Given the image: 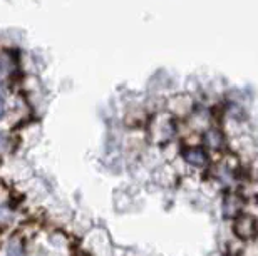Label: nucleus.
Listing matches in <instances>:
<instances>
[{
    "mask_svg": "<svg viewBox=\"0 0 258 256\" xmlns=\"http://www.w3.org/2000/svg\"><path fill=\"white\" fill-rule=\"evenodd\" d=\"M184 157H186V161L193 166H203L206 162V156L201 149H189Z\"/></svg>",
    "mask_w": 258,
    "mask_h": 256,
    "instance_id": "2",
    "label": "nucleus"
},
{
    "mask_svg": "<svg viewBox=\"0 0 258 256\" xmlns=\"http://www.w3.org/2000/svg\"><path fill=\"white\" fill-rule=\"evenodd\" d=\"M2 111H4V102L0 101V116H2Z\"/></svg>",
    "mask_w": 258,
    "mask_h": 256,
    "instance_id": "3",
    "label": "nucleus"
},
{
    "mask_svg": "<svg viewBox=\"0 0 258 256\" xmlns=\"http://www.w3.org/2000/svg\"><path fill=\"white\" fill-rule=\"evenodd\" d=\"M235 233L238 234L241 239H250L256 236L258 233V224L255 221V218L251 216H241L236 219L235 223Z\"/></svg>",
    "mask_w": 258,
    "mask_h": 256,
    "instance_id": "1",
    "label": "nucleus"
}]
</instances>
